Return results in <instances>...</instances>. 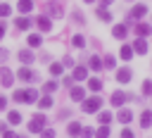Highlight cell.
I'll list each match as a JSON object with an SVG mask.
<instances>
[{
	"label": "cell",
	"instance_id": "6da1fadb",
	"mask_svg": "<svg viewBox=\"0 0 152 138\" xmlns=\"http://www.w3.org/2000/svg\"><path fill=\"white\" fill-rule=\"evenodd\" d=\"M81 102H83V112H88V114H93V112H97V109L102 107V98H100V93H95L93 98H83Z\"/></svg>",
	"mask_w": 152,
	"mask_h": 138
},
{
	"label": "cell",
	"instance_id": "7a4b0ae2",
	"mask_svg": "<svg viewBox=\"0 0 152 138\" xmlns=\"http://www.w3.org/2000/svg\"><path fill=\"white\" fill-rule=\"evenodd\" d=\"M43 128H45V117H43V114L31 117V121H28V131H31V133H40Z\"/></svg>",
	"mask_w": 152,
	"mask_h": 138
},
{
	"label": "cell",
	"instance_id": "3957f363",
	"mask_svg": "<svg viewBox=\"0 0 152 138\" xmlns=\"http://www.w3.org/2000/svg\"><path fill=\"white\" fill-rule=\"evenodd\" d=\"M145 14H147V7H145V5H135V7L128 12V24L135 21V19H142Z\"/></svg>",
	"mask_w": 152,
	"mask_h": 138
},
{
	"label": "cell",
	"instance_id": "277c9868",
	"mask_svg": "<svg viewBox=\"0 0 152 138\" xmlns=\"http://www.w3.org/2000/svg\"><path fill=\"white\" fill-rule=\"evenodd\" d=\"M0 83H2L5 88H10V86L14 83V74H12L7 67H2V69H0Z\"/></svg>",
	"mask_w": 152,
	"mask_h": 138
},
{
	"label": "cell",
	"instance_id": "5b68a950",
	"mask_svg": "<svg viewBox=\"0 0 152 138\" xmlns=\"http://www.w3.org/2000/svg\"><path fill=\"white\" fill-rule=\"evenodd\" d=\"M131 48H133V52H138V55H145V52H147V43H145V38H140V36L133 40Z\"/></svg>",
	"mask_w": 152,
	"mask_h": 138
},
{
	"label": "cell",
	"instance_id": "8992f818",
	"mask_svg": "<svg viewBox=\"0 0 152 138\" xmlns=\"http://www.w3.org/2000/svg\"><path fill=\"white\" fill-rule=\"evenodd\" d=\"M131 76H133V74H131V69H128V67L116 69V81H119V83H128V81H131Z\"/></svg>",
	"mask_w": 152,
	"mask_h": 138
},
{
	"label": "cell",
	"instance_id": "52a82bcc",
	"mask_svg": "<svg viewBox=\"0 0 152 138\" xmlns=\"http://www.w3.org/2000/svg\"><path fill=\"white\" fill-rule=\"evenodd\" d=\"M17 76H19L21 81H36V74H33L28 67H21V69L17 71Z\"/></svg>",
	"mask_w": 152,
	"mask_h": 138
},
{
	"label": "cell",
	"instance_id": "ba28073f",
	"mask_svg": "<svg viewBox=\"0 0 152 138\" xmlns=\"http://www.w3.org/2000/svg\"><path fill=\"white\" fill-rule=\"evenodd\" d=\"M126 33H128V31H126V24H116V26L112 29V36H114V38H119V40H124V38H126Z\"/></svg>",
	"mask_w": 152,
	"mask_h": 138
},
{
	"label": "cell",
	"instance_id": "9c48e42d",
	"mask_svg": "<svg viewBox=\"0 0 152 138\" xmlns=\"http://www.w3.org/2000/svg\"><path fill=\"white\" fill-rule=\"evenodd\" d=\"M71 79H74V81H83V79H88V69H86V67H74Z\"/></svg>",
	"mask_w": 152,
	"mask_h": 138
},
{
	"label": "cell",
	"instance_id": "30bf717a",
	"mask_svg": "<svg viewBox=\"0 0 152 138\" xmlns=\"http://www.w3.org/2000/svg\"><path fill=\"white\" fill-rule=\"evenodd\" d=\"M83 98H86V88H81V86H71V100L81 102Z\"/></svg>",
	"mask_w": 152,
	"mask_h": 138
},
{
	"label": "cell",
	"instance_id": "8fae6325",
	"mask_svg": "<svg viewBox=\"0 0 152 138\" xmlns=\"http://www.w3.org/2000/svg\"><path fill=\"white\" fill-rule=\"evenodd\" d=\"M126 100H128V95H126V93H121V90H116V93L112 95V105H114V107H121Z\"/></svg>",
	"mask_w": 152,
	"mask_h": 138
},
{
	"label": "cell",
	"instance_id": "7c38bea8",
	"mask_svg": "<svg viewBox=\"0 0 152 138\" xmlns=\"http://www.w3.org/2000/svg\"><path fill=\"white\" fill-rule=\"evenodd\" d=\"M17 10H19L21 14H28V12L33 10V0H19V2H17Z\"/></svg>",
	"mask_w": 152,
	"mask_h": 138
},
{
	"label": "cell",
	"instance_id": "4fadbf2b",
	"mask_svg": "<svg viewBox=\"0 0 152 138\" xmlns=\"http://www.w3.org/2000/svg\"><path fill=\"white\" fill-rule=\"evenodd\" d=\"M36 100H38V90L24 88V100H21V102H36Z\"/></svg>",
	"mask_w": 152,
	"mask_h": 138
},
{
	"label": "cell",
	"instance_id": "5bb4252c",
	"mask_svg": "<svg viewBox=\"0 0 152 138\" xmlns=\"http://www.w3.org/2000/svg\"><path fill=\"white\" fill-rule=\"evenodd\" d=\"M140 126H142V128H150V126H152V109H145V112H142Z\"/></svg>",
	"mask_w": 152,
	"mask_h": 138
},
{
	"label": "cell",
	"instance_id": "9a60e30c",
	"mask_svg": "<svg viewBox=\"0 0 152 138\" xmlns=\"http://www.w3.org/2000/svg\"><path fill=\"white\" fill-rule=\"evenodd\" d=\"M135 33H138L140 38H145V36L152 33V26H150V24H138V26H135Z\"/></svg>",
	"mask_w": 152,
	"mask_h": 138
},
{
	"label": "cell",
	"instance_id": "2e32d148",
	"mask_svg": "<svg viewBox=\"0 0 152 138\" xmlns=\"http://www.w3.org/2000/svg\"><path fill=\"white\" fill-rule=\"evenodd\" d=\"M116 119H119L121 124H126V121L133 119V112H131V109H119V112H116Z\"/></svg>",
	"mask_w": 152,
	"mask_h": 138
},
{
	"label": "cell",
	"instance_id": "e0dca14e",
	"mask_svg": "<svg viewBox=\"0 0 152 138\" xmlns=\"http://www.w3.org/2000/svg\"><path fill=\"white\" fill-rule=\"evenodd\" d=\"M14 26H17L19 31H26V29L31 26V19H28V17H19V19L14 21Z\"/></svg>",
	"mask_w": 152,
	"mask_h": 138
},
{
	"label": "cell",
	"instance_id": "ac0fdd59",
	"mask_svg": "<svg viewBox=\"0 0 152 138\" xmlns=\"http://www.w3.org/2000/svg\"><path fill=\"white\" fill-rule=\"evenodd\" d=\"M66 133H69L71 138H76V136L81 133V124H78V121H71V124L66 126Z\"/></svg>",
	"mask_w": 152,
	"mask_h": 138
},
{
	"label": "cell",
	"instance_id": "d6986e66",
	"mask_svg": "<svg viewBox=\"0 0 152 138\" xmlns=\"http://www.w3.org/2000/svg\"><path fill=\"white\" fill-rule=\"evenodd\" d=\"M119 57H121V59H131V57H133V48H131V45H121Z\"/></svg>",
	"mask_w": 152,
	"mask_h": 138
},
{
	"label": "cell",
	"instance_id": "ffe728a7",
	"mask_svg": "<svg viewBox=\"0 0 152 138\" xmlns=\"http://www.w3.org/2000/svg\"><path fill=\"white\" fill-rule=\"evenodd\" d=\"M19 62L31 64V62H33V52H31V50H21V52H19Z\"/></svg>",
	"mask_w": 152,
	"mask_h": 138
},
{
	"label": "cell",
	"instance_id": "44dd1931",
	"mask_svg": "<svg viewBox=\"0 0 152 138\" xmlns=\"http://www.w3.org/2000/svg\"><path fill=\"white\" fill-rule=\"evenodd\" d=\"M38 29H40V31H50V29H52L50 19H48V17H38Z\"/></svg>",
	"mask_w": 152,
	"mask_h": 138
},
{
	"label": "cell",
	"instance_id": "7402d4cb",
	"mask_svg": "<svg viewBox=\"0 0 152 138\" xmlns=\"http://www.w3.org/2000/svg\"><path fill=\"white\" fill-rule=\"evenodd\" d=\"M102 67H104V64H102V59H100L97 55H93V57H90V69H93V71H100Z\"/></svg>",
	"mask_w": 152,
	"mask_h": 138
},
{
	"label": "cell",
	"instance_id": "603a6c76",
	"mask_svg": "<svg viewBox=\"0 0 152 138\" xmlns=\"http://www.w3.org/2000/svg\"><path fill=\"white\" fill-rule=\"evenodd\" d=\"M88 88H90L93 93H100V90H102V81H100V79H90V81H88Z\"/></svg>",
	"mask_w": 152,
	"mask_h": 138
},
{
	"label": "cell",
	"instance_id": "cb8c5ba5",
	"mask_svg": "<svg viewBox=\"0 0 152 138\" xmlns=\"http://www.w3.org/2000/svg\"><path fill=\"white\" fill-rule=\"evenodd\" d=\"M48 14L50 17H62V7L59 5H48Z\"/></svg>",
	"mask_w": 152,
	"mask_h": 138
},
{
	"label": "cell",
	"instance_id": "d4e9b609",
	"mask_svg": "<svg viewBox=\"0 0 152 138\" xmlns=\"http://www.w3.org/2000/svg\"><path fill=\"white\" fill-rule=\"evenodd\" d=\"M40 43H43V38H40L38 33H31V36H28V45H31V48H38Z\"/></svg>",
	"mask_w": 152,
	"mask_h": 138
},
{
	"label": "cell",
	"instance_id": "484cf974",
	"mask_svg": "<svg viewBox=\"0 0 152 138\" xmlns=\"http://www.w3.org/2000/svg\"><path fill=\"white\" fill-rule=\"evenodd\" d=\"M62 71H64V64H57V62L50 64V74L52 76H62Z\"/></svg>",
	"mask_w": 152,
	"mask_h": 138
},
{
	"label": "cell",
	"instance_id": "4316f807",
	"mask_svg": "<svg viewBox=\"0 0 152 138\" xmlns=\"http://www.w3.org/2000/svg\"><path fill=\"white\" fill-rule=\"evenodd\" d=\"M38 105H40L43 109H48V107H52V98H50V93H48V95H43V98L38 100Z\"/></svg>",
	"mask_w": 152,
	"mask_h": 138
},
{
	"label": "cell",
	"instance_id": "83f0119b",
	"mask_svg": "<svg viewBox=\"0 0 152 138\" xmlns=\"http://www.w3.org/2000/svg\"><path fill=\"white\" fill-rule=\"evenodd\" d=\"M7 121H10V124H14V126H17V124H19V121H21V114H19V112H14V109H12V112H10V114H7Z\"/></svg>",
	"mask_w": 152,
	"mask_h": 138
},
{
	"label": "cell",
	"instance_id": "f1b7e54d",
	"mask_svg": "<svg viewBox=\"0 0 152 138\" xmlns=\"http://www.w3.org/2000/svg\"><path fill=\"white\" fill-rule=\"evenodd\" d=\"M95 138H109V128H107V124H102V126L95 131Z\"/></svg>",
	"mask_w": 152,
	"mask_h": 138
},
{
	"label": "cell",
	"instance_id": "f546056e",
	"mask_svg": "<svg viewBox=\"0 0 152 138\" xmlns=\"http://www.w3.org/2000/svg\"><path fill=\"white\" fill-rule=\"evenodd\" d=\"M97 17H100L102 21H109V19H112V14L107 12V7H100V10H97Z\"/></svg>",
	"mask_w": 152,
	"mask_h": 138
},
{
	"label": "cell",
	"instance_id": "4dcf8cb0",
	"mask_svg": "<svg viewBox=\"0 0 152 138\" xmlns=\"http://www.w3.org/2000/svg\"><path fill=\"white\" fill-rule=\"evenodd\" d=\"M142 93L145 95H152V79H145L142 81Z\"/></svg>",
	"mask_w": 152,
	"mask_h": 138
},
{
	"label": "cell",
	"instance_id": "1f68e13d",
	"mask_svg": "<svg viewBox=\"0 0 152 138\" xmlns=\"http://www.w3.org/2000/svg\"><path fill=\"white\" fill-rule=\"evenodd\" d=\"M71 43H74V45H76V48H83V45H86V38H83V36H78V33H76V36H74V38H71Z\"/></svg>",
	"mask_w": 152,
	"mask_h": 138
},
{
	"label": "cell",
	"instance_id": "d6a6232c",
	"mask_svg": "<svg viewBox=\"0 0 152 138\" xmlns=\"http://www.w3.org/2000/svg\"><path fill=\"white\" fill-rule=\"evenodd\" d=\"M97 119H100V124H109L112 121V112H100Z\"/></svg>",
	"mask_w": 152,
	"mask_h": 138
},
{
	"label": "cell",
	"instance_id": "836d02e7",
	"mask_svg": "<svg viewBox=\"0 0 152 138\" xmlns=\"http://www.w3.org/2000/svg\"><path fill=\"white\" fill-rule=\"evenodd\" d=\"M43 90H45V93H55V90H57V83H55V81H48V83L43 86Z\"/></svg>",
	"mask_w": 152,
	"mask_h": 138
},
{
	"label": "cell",
	"instance_id": "e575fe53",
	"mask_svg": "<svg viewBox=\"0 0 152 138\" xmlns=\"http://www.w3.org/2000/svg\"><path fill=\"white\" fill-rule=\"evenodd\" d=\"M10 12H12V7H10L7 2H0V17H7Z\"/></svg>",
	"mask_w": 152,
	"mask_h": 138
},
{
	"label": "cell",
	"instance_id": "d590c367",
	"mask_svg": "<svg viewBox=\"0 0 152 138\" xmlns=\"http://www.w3.org/2000/svg\"><path fill=\"white\" fill-rule=\"evenodd\" d=\"M40 138H55V131L52 128H43L40 131Z\"/></svg>",
	"mask_w": 152,
	"mask_h": 138
},
{
	"label": "cell",
	"instance_id": "8d00e7d4",
	"mask_svg": "<svg viewBox=\"0 0 152 138\" xmlns=\"http://www.w3.org/2000/svg\"><path fill=\"white\" fill-rule=\"evenodd\" d=\"M78 136H81V138H90V136H93V131H90V128H86V126H81V133H78Z\"/></svg>",
	"mask_w": 152,
	"mask_h": 138
},
{
	"label": "cell",
	"instance_id": "74e56055",
	"mask_svg": "<svg viewBox=\"0 0 152 138\" xmlns=\"http://www.w3.org/2000/svg\"><path fill=\"white\" fill-rule=\"evenodd\" d=\"M121 138H135V133H133L131 128H124V131H121Z\"/></svg>",
	"mask_w": 152,
	"mask_h": 138
},
{
	"label": "cell",
	"instance_id": "f35d334b",
	"mask_svg": "<svg viewBox=\"0 0 152 138\" xmlns=\"http://www.w3.org/2000/svg\"><path fill=\"white\" fill-rule=\"evenodd\" d=\"M7 57H10V52L5 48H0V62H7Z\"/></svg>",
	"mask_w": 152,
	"mask_h": 138
},
{
	"label": "cell",
	"instance_id": "ab89813d",
	"mask_svg": "<svg viewBox=\"0 0 152 138\" xmlns=\"http://www.w3.org/2000/svg\"><path fill=\"white\" fill-rule=\"evenodd\" d=\"M102 64H104V67H109V69H112V67H114V57H104V62H102Z\"/></svg>",
	"mask_w": 152,
	"mask_h": 138
},
{
	"label": "cell",
	"instance_id": "60d3db41",
	"mask_svg": "<svg viewBox=\"0 0 152 138\" xmlns=\"http://www.w3.org/2000/svg\"><path fill=\"white\" fill-rule=\"evenodd\" d=\"M14 100L21 102V100H24V90H14Z\"/></svg>",
	"mask_w": 152,
	"mask_h": 138
},
{
	"label": "cell",
	"instance_id": "b9f144b4",
	"mask_svg": "<svg viewBox=\"0 0 152 138\" xmlns=\"http://www.w3.org/2000/svg\"><path fill=\"white\" fill-rule=\"evenodd\" d=\"M2 138H19L14 131H2Z\"/></svg>",
	"mask_w": 152,
	"mask_h": 138
},
{
	"label": "cell",
	"instance_id": "7bdbcfd3",
	"mask_svg": "<svg viewBox=\"0 0 152 138\" xmlns=\"http://www.w3.org/2000/svg\"><path fill=\"white\" fill-rule=\"evenodd\" d=\"M62 64H64V67H71V64H74V59H71V57H69V55H66V57H64V59H62Z\"/></svg>",
	"mask_w": 152,
	"mask_h": 138
},
{
	"label": "cell",
	"instance_id": "ee69618b",
	"mask_svg": "<svg viewBox=\"0 0 152 138\" xmlns=\"http://www.w3.org/2000/svg\"><path fill=\"white\" fill-rule=\"evenodd\" d=\"M5 107H7V98H5V95H0V109H5Z\"/></svg>",
	"mask_w": 152,
	"mask_h": 138
},
{
	"label": "cell",
	"instance_id": "f6af8a7d",
	"mask_svg": "<svg viewBox=\"0 0 152 138\" xmlns=\"http://www.w3.org/2000/svg\"><path fill=\"white\" fill-rule=\"evenodd\" d=\"M112 2H114V0H100V7H109Z\"/></svg>",
	"mask_w": 152,
	"mask_h": 138
},
{
	"label": "cell",
	"instance_id": "bcb514c9",
	"mask_svg": "<svg viewBox=\"0 0 152 138\" xmlns=\"http://www.w3.org/2000/svg\"><path fill=\"white\" fill-rule=\"evenodd\" d=\"M2 131H7V124H2V121H0V133H2Z\"/></svg>",
	"mask_w": 152,
	"mask_h": 138
},
{
	"label": "cell",
	"instance_id": "7dc6e473",
	"mask_svg": "<svg viewBox=\"0 0 152 138\" xmlns=\"http://www.w3.org/2000/svg\"><path fill=\"white\" fill-rule=\"evenodd\" d=\"M5 36V24H0V38Z\"/></svg>",
	"mask_w": 152,
	"mask_h": 138
},
{
	"label": "cell",
	"instance_id": "c3c4849f",
	"mask_svg": "<svg viewBox=\"0 0 152 138\" xmlns=\"http://www.w3.org/2000/svg\"><path fill=\"white\" fill-rule=\"evenodd\" d=\"M83 2H95V0H83Z\"/></svg>",
	"mask_w": 152,
	"mask_h": 138
}]
</instances>
